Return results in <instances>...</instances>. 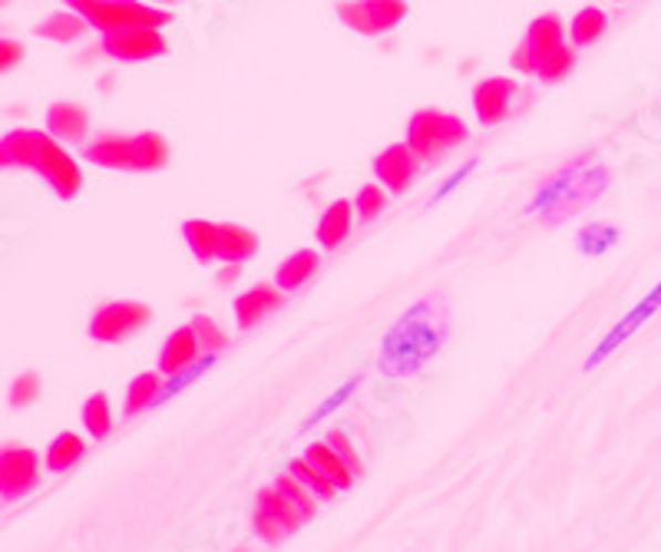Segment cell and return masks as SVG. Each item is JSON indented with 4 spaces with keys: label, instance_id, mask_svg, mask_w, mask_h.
Returning a JSON list of instances; mask_svg holds the SVG:
<instances>
[{
    "label": "cell",
    "instance_id": "cell-37",
    "mask_svg": "<svg viewBox=\"0 0 661 552\" xmlns=\"http://www.w3.org/2000/svg\"><path fill=\"white\" fill-rule=\"evenodd\" d=\"M354 390H358V381H344V384H341V387H338V390H334V394H331V397H328V400H324V404H321V407L304 420V427H318L328 414H334L341 404H348V397H351Z\"/></svg>",
    "mask_w": 661,
    "mask_h": 552
},
{
    "label": "cell",
    "instance_id": "cell-12",
    "mask_svg": "<svg viewBox=\"0 0 661 552\" xmlns=\"http://www.w3.org/2000/svg\"><path fill=\"white\" fill-rule=\"evenodd\" d=\"M100 50L113 60L123 63H143V60H156L169 50V40L159 30L140 27V30H120V33H103Z\"/></svg>",
    "mask_w": 661,
    "mask_h": 552
},
{
    "label": "cell",
    "instance_id": "cell-29",
    "mask_svg": "<svg viewBox=\"0 0 661 552\" xmlns=\"http://www.w3.org/2000/svg\"><path fill=\"white\" fill-rule=\"evenodd\" d=\"M83 427H86V434L93 440L110 437V430H113V410H110V397L106 394H93L83 404Z\"/></svg>",
    "mask_w": 661,
    "mask_h": 552
},
{
    "label": "cell",
    "instance_id": "cell-13",
    "mask_svg": "<svg viewBox=\"0 0 661 552\" xmlns=\"http://www.w3.org/2000/svg\"><path fill=\"white\" fill-rule=\"evenodd\" d=\"M516 96V80H506V76H489V80H479L476 90H473V110H476V119L483 126H499L506 116H509V103Z\"/></svg>",
    "mask_w": 661,
    "mask_h": 552
},
{
    "label": "cell",
    "instance_id": "cell-27",
    "mask_svg": "<svg viewBox=\"0 0 661 552\" xmlns=\"http://www.w3.org/2000/svg\"><path fill=\"white\" fill-rule=\"evenodd\" d=\"M216 357L219 354H203L193 367H186V371H179V374H173V377H166L163 381V387H159V397H156V404L153 407H159V404H166V400H173L176 394H183L186 387H193L203 374H209V367H216Z\"/></svg>",
    "mask_w": 661,
    "mask_h": 552
},
{
    "label": "cell",
    "instance_id": "cell-38",
    "mask_svg": "<svg viewBox=\"0 0 661 552\" xmlns=\"http://www.w3.org/2000/svg\"><path fill=\"white\" fill-rule=\"evenodd\" d=\"M328 444L341 454V460L354 470V477H361V473H364V464H361V457H358V450H354V444L348 440V434H344V430H331V434H328Z\"/></svg>",
    "mask_w": 661,
    "mask_h": 552
},
{
    "label": "cell",
    "instance_id": "cell-35",
    "mask_svg": "<svg viewBox=\"0 0 661 552\" xmlns=\"http://www.w3.org/2000/svg\"><path fill=\"white\" fill-rule=\"evenodd\" d=\"M354 209H358V216L364 219V222H371V219H378L384 209H388V196H384V186H364L361 192H358V202H354Z\"/></svg>",
    "mask_w": 661,
    "mask_h": 552
},
{
    "label": "cell",
    "instance_id": "cell-44",
    "mask_svg": "<svg viewBox=\"0 0 661 552\" xmlns=\"http://www.w3.org/2000/svg\"><path fill=\"white\" fill-rule=\"evenodd\" d=\"M166 3H176V0H166Z\"/></svg>",
    "mask_w": 661,
    "mask_h": 552
},
{
    "label": "cell",
    "instance_id": "cell-3",
    "mask_svg": "<svg viewBox=\"0 0 661 552\" xmlns=\"http://www.w3.org/2000/svg\"><path fill=\"white\" fill-rule=\"evenodd\" d=\"M0 166L13 169H33L40 173L60 199H76L83 189V173L76 159L53 139L47 129H10L0 139Z\"/></svg>",
    "mask_w": 661,
    "mask_h": 552
},
{
    "label": "cell",
    "instance_id": "cell-32",
    "mask_svg": "<svg viewBox=\"0 0 661 552\" xmlns=\"http://www.w3.org/2000/svg\"><path fill=\"white\" fill-rule=\"evenodd\" d=\"M275 487L291 500V507H295L304 520H311V517L318 513V497H314L301 480H295L291 473H281V477L275 480Z\"/></svg>",
    "mask_w": 661,
    "mask_h": 552
},
{
    "label": "cell",
    "instance_id": "cell-8",
    "mask_svg": "<svg viewBox=\"0 0 661 552\" xmlns=\"http://www.w3.org/2000/svg\"><path fill=\"white\" fill-rule=\"evenodd\" d=\"M334 10H338V20L348 30L364 33V37L391 33L407 17L404 0H341Z\"/></svg>",
    "mask_w": 661,
    "mask_h": 552
},
{
    "label": "cell",
    "instance_id": "cell-42",
    "mask_svg": "<svg viewBox=\"0 0 661 552\" xmlns=\"http://www.w3.org/2000/svg\"><path fill=\"white\" fill-rule=\"evenodd\" d=\"M238 269H241V265H228V269H221L219 284H231V281L238 278Z\"/></svg>",
    "mask_w": 661,
    "mask_h": 552
},
{
    "label": "cell",
    "instance_id": "cell-1",
    "mask_svg": "<svg viewBox=\"0 0 661 552\" xmlns=\"http://www.w3.org/2000/svg\"><path fill=\"white\" fill-rule=\"evenodd\" d=\"M450 334V308L443 294H427L411 304L381 341V371L388 377H411L437 357Z\"/></svg>",
    "mask_w": 661,
    "mask_h": 552
},
{
    "label": "cell",
    "instance_id": "cell-23",
    "mask_svg": "<svg viewBox=\"0 0 661 552\" xmlns=\"http://www.w3.org/2000/svg\"><path fill=\"white\" fill-rule=\"evenodd\" d=\"M86 457V440L80 437V434H60V437H53V444L47 447V470L50 473H66V470H73L80 460Z\"/></svg>",
    "mask_w": 661,
    "mask_h": 552
},
{
    "label": "cell",
    "instance_id": "cell-41",
    "mask_svg": "<svg viewBox=\"0 0 661 552\" xmlns=\"http://www.w3.org/2000/svg\"><path fill=\"white\" fill-rule=\"evenodd\" d=\"M473 169H476V159H469V163H466V166H463L459 173H453V176H450V179L443 183V189H441V192H437V199H443L446 192H453V189H456L459 183H466V176H469Z\"/></svg>",
    "mask_w": 661,
    "mask_h": 552
},
{
    "label": "cell",
    "instance_id": "cell-33",
    "mask_svg": "<svg viewBox=\"0 0 661 552\" xmlns=\"http://www.w3.org/2000/svg\"><path fill=\"white\" fill-rule=\"evenodd\" d=\"M572 66H576V50L562 43V46L539 66L536 76H539L543 83H559V80H566V76L572 73Z\"/></svg>",
    "mask_w": 661,
    "mask_h": 552
},
{
    "label": "cell",
    "instance_id": "cell-14",
    "mask_svg": "<svg viewBox=\"0 0 661 552\" xmlns=\"http://www.w3.org/2000/svg\"><path fill=\"white\" fill-rule=\"evenodd\" d=\"M374 173L391 192H407L417 176V156L407 143H394L374 159Z\"/></svg>",
    "mask_w": 661,
    "mask_h": 552
},
{
    "label": "cell",
    "instance_id": "cell-4",
    "mask_svg": "<svg viewBox=\"0 0 661 552\" xmlns=\"http://www.w3.org/2000/svg\"><path fill=\"white\" fill-rule=\"evenodd\" d=\"M83 156L103 169L123 173H156L169 163V143L159 133H100L83 146Z\"/></svg>",
    "mask_w": 661,
    "mask_h": 552
},
{
    "label": "cell",
    "instance_id": "cell-15",
    "mask_svg": "<svg viewBox=\"0 0 661 552\" xmlns=\"http://www.w3.org/2000/svg\"><path fill=\"white\" fill-rule=\"evenodd\" d=\"M199 357H203V347H199V334H196V327H193V324L176 327V331L166 337L163 351H159V374L173 377V374H179V371L193 367Z\"/></svg>",
    "mask_w": 661,
    "mask_h": 552
},
{
    "label": "cell",
    "instance_id": "cell-11",
    "mask_svg": "<svg viewBox=\"0 0 661 552\" xmlns=\"http://www.w3.org/2000/svg\"><path fill=\"white\" fill-rule=\"evenodd\" d=\"M40 483V457L30 447L7 444L0 450V497L7 503L27 497Z\"/></svg>",
    "mask_w": 661,
    "mask_h": 552
},
{
    "label": "cell",
    "instance_id": "cell-28",
    "mask_svg": "<svg viewBox=\"0 0 661 552\" xmlns=\"http://www.w3.org/2000/svg\"><path fill=\"white\" fill-rule=\"evenodd\" d=\"M569 33H572V43H576V46L596 43V40L606 33V13H602L599 7H582V10L572 17Z\"/></svg>",
    "mask_w": 661,
    "mask_h": 552
},
{
    "label": "cell",
    "instance_id": "cell-16",
    "mask_svg": "<svg viewBox=\"0 0 661 552\" xmlns=\"http://www.w3.org/2000/svg\"><path fill=\"white\" fill-rule=\"evenodd\" d=\"M281 304H285V294H281L278 284H255V288H248V291H241V294L235 298V321H238L241 331H248V327H255L265 314L278 311Z\"/></svg>",
    "mask_w": 661,
    "mask_h": 552
},
{
    "label": "cell",
    "instance_id": "cell-20",
    "mask_svg": "<svg viewBox=\"0 0 661 552\" xmlns=\"http://www.w3.org/2000/svg\"><path fill=\"white\" fill-rule=\"evenodd\" d=\"M86 30H90V20H86V17H80L76 10L50 13L43 23H37V27H33V33H37V37L53 40V43H73V40H80Z\"/></svg>",
    "mask_w": 661,
    "mask_h": 552
},
{
    "label": "cell",
    "instance_id": "cell-19",
    "mask_svg": "<svg viewBox=\"0 0 661 552\" xmlns=\"http://www.w3.org/2000/svg\"><path fill=\"white\" fill-rule=\"evenodd\" d=\"M351 222H354V206L348 199H338L331 202L321 219H318V242L324 249H338L344 246V239L351 236Z\"/></svg>",
    "mask_w": 661,
    "mask_h": 552
},
{
    "label": "cell",
    "instance_id": "cell-17",
    "mask_svg": "<svg viewBox=\"0 0 661 552\" xmlns=\"http://www.w3.org/2000/svg\"><path fill=\"white\" fill-rule=\"evenodd\" d=\"M90 129V113L80 103H53L47 110V133L60 143H80Z\"/></svg>",
    "mask_w": 661,
    "mask_h": 552
},
{
    "label": "cell",
    "instance_id": "cell-10",
    "mask_svg": "<svg viewBox=\"0 0 661 552\" xmlns=\"http://www.w3.org/2000/svg\"><path fill=\"white\" fill-rule=\"evenodd\" d=\"M659 311H661V281L655 284V288H649V294H645L632 311H626V314H622V321H619V324H616V327H612V331H609V334L592 347V354L586 357V371H596L602 361H609V357H612V354H616V351H619V347H622V344H626V341H629V337L645 324V321H652Z\"/></svg>",
    "mask_w": 661,
    "mask_h": 552
},
{
    "label": "cell",
    "instance_id": "cell-25",
    "mask_svg": "<svg viewBox=\"0 0 661 552\" xmlns=\"http://www.w3.org/2000/svg\"><path fill=\"white\" fill-rule=\"evenodd\" d=\"M314 272H318V252L301 249V252L288 256V259L278 265V288L295 291V288H301Z\"/></svg>",
    "mask_w": 661,
    "mask_h": 552
},
{
    "label": "cell",
    "instance_id": "cell-30",
    "mask_svg": "<svg viewBox=\"0 0 661 552\" xmlns=\"http://www.w3.org/2000/svg\"><path fill=\"white\" fill-rule=\"evenodd\" d=\"M288 473H291L295 480H301V483H304L318 500H334V493H338V487H334V483H331V480H328V477H324V473H321L308 457L291 460V464H288Z\"/></svg>",
    "mask_w": 661,
    "mask_h": 552
},
{
    "label": "cell",
    "instance_id": "cell-6",
    "mask_svg": "<svg viewBox=\"0 0 661 552\" xmlns=\"http://www.w3.org/2000/svg\"><path fill=\"white\" fill-rule=\"evenodd\" d=\"M469 136L466 123L453 113L441 110H421L407 123V146L417 159H441L450 149L463 146Z\"/></svg>",
    "mask_w": 661,
    "mask_h": 552
},
{
    "label": "cell",
    "instance_id": "cell-36",
    "mask_svg": "<svg viewBox=\"0 0 661 552\" xmlns=\"http://www.w3.org/2000/svg\"><path fill=\"white\" fill-rule=\"evenodd\" d=\"M37 397H40V377H37L33 371L20 374V377L10 384V404H13V407H27V404H33Z\"/></svg>",
    "mask_w": 661,
    "mask_h": 552
},
{
    "label": "cell",
    "instance_id": "cell-26",
    "mask_svg": "<svg viewBox=\"0 0 661 552\" xmlns=\"http://www.w3.org/2000/svg\"><path fill=\"white\" fill-rule=\"evenodd\" d=\"M159 387H163V377H159L156 371H146V374H140V377H133V384H130V390H126V407H123V414H126V417H136V414H143L146 407H153L156 397H159Z\"/></svg>",
    "mask_w": 661,
    "mask_h": 552
},
{
    "label": "cell",
    "instance_id": "cell-9",
    "mask_svg": "<svg viewBox=\"0 0 661 552\" xmlns=\"http://www.w3.org/2000/svg\"><path fill=\"white\" fill-rule=\"evenodd\" d=\"M153 311L143 301H110L103 308H96L93 321H90V337L103 341V344H120L126 337H133L136 331H143L149 324Z\"/></svg>",
    "mask_w": 661,
    "mask_h": 552
},
{
    "label": "cell",
    "instance_id": "cell-40",
    "mask_svg": "<svg viewBox=\"0 0 661 552\" xmlns=\"http://www.w3.org/2000/svg\"><path fill=\"white\" fill-rule=\"evenodd\" d=\"M20 60H23V46H20L17 40H3V43H0V70L10 73Z\"/></svg>",
    "mask_w": 661,
    "mask_h": 552
},
{
    "label": "cell",
    "instance_id": "cell-45",
    "mask_svg": "<svg viewBox=\"0 0 661 552\" xmlns=\"http://www.w3.org/2000/svg\"><path fill=\"white\" fill-rule=\"evenodd\" d=\"M238 552H245V550H238Z\"/></svg>",
    "mask_w": 661,
    "mask_h": 552
},
{
    "label": "cell",
    "instance_id": "cell-18",
    "mask_svg": "<svg viewBox=\"0 0 661 552\" xmlns=\"http://www.w3.org/2000/svg\"><path fill=\"white\" fill-rule=\"evenodd\" d=\"M255 252H258V236L251 229L231 226V222H219V252H216V262L241 265Z\"/></svg>",
    "mask_w": 661,
    "mask_h": 552
},
{
    "label": "cell",
    "instance_id": "cell-21",
    "mask_svg": "<svg viewBox=\"0 0 661 552\" xmlns=\"http://www.w3.org/2000/svg\"><path fill=\"white\" fill-rule=\"evenodd\" d=\"M304 457H308L338 490H348V487L354 483V470L341 460V454H338L328 440H324V444H311Z\"/></svg>",
    "mask_w": 661,
    "mask_h": 552
},
{
    "label": "cell",
    "instance_id": "cell-7",
    "mask_svg": "<svg viewBox=\"0 0 661 552\" xmlns=\"http://www.w3.org/2000/svg\"><path fill=\"white\" fill-rule=\"evenodd\" d=\"M562 33H566V23L559 13H543L529 23L526 37L519 40V46L513 50L509 63L519 70V73H529L536 76L539 66L562 46Z\"/></svg>",
    "mask_w": 661,
    "mask_h": 552
},
{
    "label": "cell",
    "instance_id": "cell-39",
    "mask_svg": "<svg viewBox=\"0 0 661 552\" xmlns=\"http://www.w3.org/2000/svg\"><path fill=\"white\" fill-rule=\"evenodd\" d=\"M255 533H258L265 543H278L281 537H288L275 520H268V517H265V513H258V510H255Z\"/></svg>",
    "mask_w": 661,
    "mask_h": 552
},
{
    "label": "cell",
    "instance_id": "cell-43",
    "mask_svg": "<svg viewBox=\"0 0 661 552\" xmlns=\"http://www.w3.org/2000/svg\"><path fill=\"white\" fill-rule=\"evenodd\" d=\"M66 7H76V3H83V0H63Z\"/></svg>",
    "mask_w": 661,
    "mask_h": 552
},
{
    "label": "cell",
    "instance_id": "cell-24",
    "mask_svg": "<svg viewBox=\"0 0 661 552\" xmlns=\"http://www.w3.org/2000/svg\"><path fill=\"white\" fill-rule=\"evenodd\" d=\"M258 513H265L268 520H275L285 533H295V530L301 527V520H304L278 487H265V490L258 493Z\"/></svg>",
    "mask_w": 661,
    "mask_h": 552
},
{
    "label": "cell",
    "instance_id": "cell-31",
    "mask_svg": "<svg viewBox=\"0 0 661 552\" xmlns=\"http://www.w3.org/2000/svg\"><path fill=\"white\" fill-rule=\"evenodd\" d=\"M619 246V229L616 226H586L579 232V252L582 256H606L609 249Z\"/></svg>",
    "mask_w": 661,
    "mask_h": 552
},
{
    "label": "cell",
    "instance_id": "cell-34",
    "mask_svg": "<svg viewBox=\"0 0 661 552\" xmlns=\"http://www.w3.org/2000/svg\"><path fill=\"white\" fill-rule=\"evenodd\" d=\"M189 324H193V327H196V334H199V347H203V354H219V351H225V347H228V337H225V331H221L213 317H206V314H196Z\"/></svg>",
    "mask_w": 661,
    "mask_h": 552
},
{
    "label": "cell",
    "instance_id": "cell-5",
    "mask_svg": "<svg viewBox=\"0 0 661 552\" xmlns=\"http://www.w3.org/2000/svg\"><path fill=\"white\" fill-rule=\"evenodd\" d=\"M70 10L86 17L90 27H96L100 33H120V30H140V27L159 30V27L173 23L169 10L149 7L140 0H83Z\"/></svg>",
    "mask_w": 661,
    "mask_h": 552
},
{
    "label": "cell",
    "instance_id": "cell-2",
    "mask_svg": "<svg viewBox=\"0 0 661 552\" xmlns=\"http://www.w3.org/2000/svg\"><path fill=\"white\" fill-rule=\"evenodd\" d=\"M609 189V169L599 156L586 153L562 169H556L529 199V216H536L546 226H559L572 216H579L586 206H592Z\"/></svg>",
    "mask_w": 661,
    "mask_h": 552
},
{
    "label": "cell",
    "instance_id": "cell-22",
    "mask_svg": "<svg viewBox=\"0 0 661 552\" xmlns=\"http://www.w3.org/2000/svg\"><path fill=\"white\" fill-rule=\"evenodd\" d=\"M183 236L193 249V256L206 265L216 262V252H219V222H209V219H189L183 222Z\"/></svg>",
    "mask_w": 661,
    "mask_h": 552
}]
</instances>
